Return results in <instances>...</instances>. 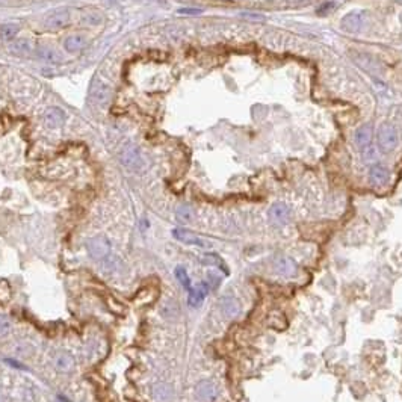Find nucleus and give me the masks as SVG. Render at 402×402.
Masks as SVG:
<instances>
[{
	"label": "nucleus",
	"mask_w": 402,
	"mask_h": 402,
	"mask_svg": "<svg viewBox=\"0 0 402 402\" xmlns=\"http://www.w3.org/2000/svg\"><path fill=\"white\" fill-rule=\"evenodd\" d=\"M89 97L94 105L105 107L106 105H109L110 97H112V87H110L107 82H105L103 79L95 77L91 83Z\"/></svg>",
	"instance_id": "1"
},
{
	"label": "nucleus",
	"mask_w": 402,
	"mask_h": 402,
	"mask_svg": "<svg viewBox=\"0 0 402 402\" xmlns=\"http://www.w3.org/2000/svg\"><path fill=\"white\" fill-rule=\"evenodd\" d=\"M399 144V136L396 129L390 122H383L378 129V145L384 153H390Z\"/></svg>",
	"instance_id": "2"
},
{
	"label": "nucleus",
	"mask_w": 402,
	"mask_h": 402,
	"mask_svg": "<svg viewBox=\"0 0 402 402\" xmlns=\"http://www.w3.org/2000/svg\"><path fill=\"white\" fill-rule=\"evenodd\" d=\"M121 163L126 166L127 170H133V171H138L140 168H142L144 159H142L140 148H138L135 144H129L124 147V150L121 151Z\"/></svg>",
	"instance_id": "3"
},
{
	"label": "nucleus",
	"mask_w": 402,
	"mask_h": 402,
	"mask_svg": "<svg viewBox=\"0 0 402 402\" xmlns=\"http://www.w3.org/2000/svg\"><path fill=\"white\" fill-rule=\"evenodd\" d=\"M71 23V12L68 9H56L44 20V26L50 31H61Z\"/></svg>",
	"instance_id": "4"
},
{
	"label": "nucleus",
	"mask_w": 402,
	"mask_h": 402,
	"mask_svg": "<svg viewBox=\"0 0 402 402\" xmlns=\"http://www.w3.org/2000/svg\"><path fill=\"white\" fill-rule=\"evenodd\" d=\"M87 249L92 259L102 260L106 256H109L110 251V244L105 236H95L87 242Z\"/></svg>",
	"instance_id": "5"
},
{
	"label": "nucleus",
	"mask_w": 402,
	"mask_h": 402,
	"mask_svg": "<svg viewBox=\"0 0 402 402\" xmlns=\"http://www.w3.org/2000/svg\"><path fill=\"white\" fill-rule=\"evenodd\" d=\"M363 24H365V14L358 12V11H352L350 14H346L340 21L342 29L346 32H351V34L358 32L363 27Z\"/></svg>",
	"instance_id": "6"
},
{
	"label": "nucleus",
	"mask_w": 402,
	"mask_h": 402,
	"mask_svg": "<svg viewBox=\"0 0 402 402\" xmlns=\"http://www.w3.org/2000/svg\"><path fill=\"white\" fill-rule=\"evenodd\" d=\"M9 52L12 54H16V56H20V58H29V56H32L34 52H35V46L31 43L29 39L20 38V39L11 41Z\"/></svg>",
	"instance_id": "7"
},
{
	"label": "nucleus",
	"mask_w": 402,
	"mask_h": 402,
	"mask_svg": "<svg viewBox=\"0 0 402 402\" xmlns=\"http://www.w3.org/2000/svg\"><path fill=\"white\" fill-rule=\"evenodd\" d=\"M173 236L180 241V242H183L186 245H195V246H209V244H207L204 239H201L200 236H197L195 233H192L189 230H185V228H174L173 230Z\"/></svg>",
	"instance_id": "8"
},
{
	"label": "nucleus",
	"mask_w": 402,
	"mask_h": 402,
	"mask_svg": "<svg viewBox=\"0 0 402 402\" xmlns=\"http://www.w3.org/2000/svg\"><path fill=\"white\" fill-rule=\"evenodd\" d=\"M219 309H221V313H223L227 319H234V317H238L241 313V304L236 298L224 297L219 299Z\"/></svg>",
	"instance_id": "9"
},
{
	"label": "nucleus",
	"mask_w": 402,
	"mask_h": 402,
	"mask_svg": "<svg viewBox=\"0 0 402 402\" xmlns=\"http://www.w3.org/2000/svg\"><path fill=\"white\" fill-rule=\"evenodd\" d=\"M274 268L283 277H294L298 271L297 263L289 257H277L274 262Z\"/></svg>",
	"instance_id": "10"
},
{
	"label": "nucleus",
	"mask_w": 402,
	"mask_h": 402,
	"mask_svg": "<svg viewBox=\"0 0 402 402\" xmlns=\"http://www.w3.org/2000/svg\"><path fill=\"white\" fill-rule=\"evenodd\" d=\"M157 295H159V292L156 287L147 286L136 294V297L133 298V302H135V306H150V304H153L157 299Z\"/></svg>",
	"instance_id": "11"
},
{
	"label": "nucleus",
	"mask_w": 402,
	"mask_h": 402,
	"mask_svg": "<svg viewBox=\"0 0 402 402\" xmlns=\"http://www.w3.org/2000/svg\"><path fill=\"white\" fill-rule=\"evenodd\" d=\"M43 120H44V124L47 127L54 129V127L62 126V124L65 122V114H64V110L59 109V107H50L44 112Z\"/></svg>",
	"instance_id": "12"
},
{
	"label": "nucleus",
	"mask_w": 402,
	"mask_h": 402,
	"mask_svg": "<svg viewBox=\"0 0 402 402\" xmlns=\"http://www.w3.org/2000/svg\"><path fill=\"white\" fill-rule=\"evenodd\" d=\"M369 178H370V183L372 185L384 186V185L389 183L390 173L383 165H373L372 168H370V173H369Z\"/></svg>",
	"instance_id": "13"
},
{
	"label": "nucleus",
	"mask_w": 402,
	"mask_h": 402,
	"mask_svg": "<svg viewBox=\"0 0 402 402\" xmlns=\"http://www.w3.org/2000/svg\"><path fill=\"white\" fill-rule=\"evenodd\" d=\"M87 44H88V39L83 36V35H80V34H76V35H71V36L65 38L64 49L68 53H77V52L85 49Z\"/></svg>",
	"instance_id": "14"
},
{
	"label": "nucleus",
	"mask_w": 402,
	"mask_h": 402,
	"mask_svg": "<svg viewBox=\"0 0 402 402\" xmlns=\"http://www.w3.org/2000/svg\"><path fill=\"white\" fill-rule=\"evenodd\" d=\"M195 395H197L198 399H201L204 402L213 401L215 396H216V387L210 381H201L195 387Z\"/></svg>",
	"instance_id": "15"
},
{
	"label": "nucleus",
	"mask_w": 402,
	"mask_h": 402,
	"mask_svg": "<svg viewBox=\"0 0 402 402\" xmlns=\"http://www.w3.org/2000/svg\"><path fill=\"white\" fill-rule=\"evenodd\" d=\"M35 54L41 61H44L47 64H59L61 59H62L61 54L56 50H54L53 47H50V46H41V47H38L35 50Z\"/></svg>",
	"instance_id": "16"
},
{
	"label": "nucleus",
	"mask_w": 402,
	"mask_h": 402,
	"mask_svg": "<svg viewBox=\"0 0 402 402\" xmlns=\"http://www.w3.org/2000/svg\"><path fill=\"white\" fill-rule=\"evenodd\" d=\"M207 295V286L204 283L201 284H197L195 287H191L189 290V298H188V302L191 307H200L201 302L204 301Z\"/></svg>",
	"instance_id": "17"
},
{
	"label": "nucleus",
	"mask_w": 402,
	"mask_h": 402,
	"mask_svg": "<svg viewBox=\"0 0 402 402\" xmlns=\"http://www.w3.org/2000/svg\"><path fill=\"white\" fill-rule=\"evenodd\" d=\"M372 124H363L362 127H358L355 135H354V140H355V144L360 147V148H365L370 144L372 141Z\"/></svg>",
	"instance_id": "18"
},
{
	"label": "nucleus",
	"mask_w": 402,
	"mask_h": 402,
	"mask_svg": "<svg viewBox=\"0 0 402 402\" xmlns=\"http://www.w3.org/2000/svg\"><path fill=\"white\" fill-rule=\"evenodd\" d=\"M269 216L275 224H284L289 219V207L283 203H277L269 209Z\"/></svg>",
	"instance_id": "19"
},
{
	"label": "nucleus",
	"mask_w": 402,
	"mask_h": 402,
	"mask_svg": "<svg viewBox=\"0 0 402 402\" xmlns=\"http://www.w3.org/2000/svg\"><path fill=\"white\" fill-rule=\"evenodd\" d=\"M266 324H268L272 330H275V331H283V330L287 328V319H286L284 313L280 312V310H272V312L268 315V321H266Z\"/></svg>",
	"instance_id": "20"
},
{
	"label": "nucleus",
	"mask_w": 402,
	"mask_h": 402,
	"mask_svg": "<svg viewBox=\"0 0 402 402\" xmlns=\"http://www.w3.org/2000/svg\"><path fill=\"white\" fill-rule=\"evenodd\" d=\"M122 262L120 257L117 256H106L105 259H102V269L106 274H120L122 269Z\"/></svg>",
	"instance_id": "21"
},
{
	"label": "nucleus",
	"mask_w": 402,
	"mask_h": 402,
	"mask_svg": "<svg viewBox=\"0 0 402 402\" xmlns=\"http://www.w3.org/2000/svg\"><path fill=\"white\" fill-rule=\"evenodd\" d=\"M73 366H74V358L67 352H62L54 358V367L59 372H70Z\"/></svg>",
	"instance_id": "22"
},
{
	"label": "nucleus",
	"mask_w": 402,
	"mask_h": 402,
	"mask_svg": "<svg viewBox=\"0 0 402 402\" xmlns=\"http://www.w3.org/2000/svg\"><path fill=\"white\" fill-rule=\"evenodd\" d=\"M80 23L83 26H99L103 23V16L99 12V11H85L80 16Z\"/></svg>",
	"instance_id": "23"
},
{
	"label": "nucleus",
	"mask_w": 402,
	"mask_h": 402,
	"mask_svg": "<svg viewBox=\"0 0 402 402\" xmlns=\"http://www.w3.org/2000/svg\"><path fill=\"white\" fill-rule=\"evenodd\" d=\"M153 393H155V398L159 401V402H168L173 396V392H171V387L168 384H156L155 389H153Z\"/></svg>",
	"instance_id": "24"
},
{
	"label": "nucleus",
	"mask_w": 402,
	"mask_h": 402,
	"mask_svg": "<svg viewBox=\"0 0 402 402\" xmlns=\"http://www.w3.org/2000/svg\"><path fill=\"white\" fill-rule=\"evenodd\" d=\"M18 31H20L18 24H16V23H6V24H3L2 27H0V36H2L5 41H14V38H16V35L18 34Z\"/></svg>",
	"instance_id": "25"
},
{
	"label": "nucleus",
	"mask_w": 402,
	"mask_h": 402,
	"mask_svg": "<svg viewBox=\"0 0 402 402\" xmlns=\"http://www.w3.org/2000/svg\"><path fill=\"white\" fill-rule=\"evenodd\" d=\"M175 216H177V219L180 221V223H191L192 218H193V210L188 204H182V206L177 207Z\"/></svg>",
	"instance_id": "26"
},
{
	"label": "nucleus",
	"mask_w": 402,
	"mask_h": 402,
	"mask_svg": "<svg viewBox=\"0 0 402 402\" xmlns=\"http://www.w3.org/2000/svg\"><path fill=\"white\" fill-rule=\"evenodd\" d=\"M174 274H175V279L180 281V284H182L186 290H191V279H189L186 269L183 266H177Z\"/></svg>",
	"instance_id": "27"
},
{
	"label": "nucleus",
	"mask_w": 402,
	"mask_h": 402,
	"mask_svg": "<svg viewBox=\"0 0 402 402\" xmlns=\"http://www.w3.org/2000/svg\"><path fill=\"white\" fill-rule=\"evenodd\" d=\"M106 304H107V309L112 312L114 315H124L126 313V307L122 306V302H120L118 299L112 298V297H107L106 299Z\"/></svg>",
	"instance_id": "28"
},
{
	"label": "nucleus",
	"mask_w": 402,
	"mask_h": 402,
	"mask_svg": "<svg viewBox=\"0 0 402 402\" xmlns=\"http://www.w3.org/2000/svg\"><path fill=\"white\" fill-rule=\"evenodd\" d=\"M204 265H209V266H219V268H223L226 272H227V268L226 265L223 263V260H221L216 254H206L201 260Z\"/></svg>",
	"instance_id": "29"
},
{
	"label": "nucleus",
	"mask_w": 402,
	"mask_h": 402,
	"mask_svg": "<svg viewBox=\"0 0 402 402\" xmlns=\"http://www.w3.org/2000/svg\"><path fill=\"white\" fill-rule=\"evenodd\" d=\"M11 298V287L9 284L3 280L0 281V302H6Z\"/></svg>",
	"instance_id": "30"
},
{
	"label": "nucleus",
	"mask_w": 402,
	"mask_h": 402,
	"mask_svg": "<svg viewBox=\"0 0 402 402\" xmlns=\"http://www.w3.org/2000/svg\"><path fill=\"white\" fill-rule=\"evenodd\" d=\"M9 331H11V321L6 316L0 315V337L6 336Z\"/></svg>",
	"instance_id": "31"
},
{
	"label": "nucleus",
	"mask_w": 402,
	"mask_h": 402,
	"mask_svg": "<svg viewBox=\"0 0 402 402\" xmlns=\"http://www.w3.org/2000/svg\"><path fill=\"white\" fill-rule=\"evenodd\" d=\"M203 9L200 8H182V9H178V14H186V16H198V14H201Z\"/></svg>",
	"instance_id": "32"
},
{
	"label": "nucleus",
	"mask_w": 402,
	"mask_h": 402,
	"mask_svg": "<svg viewBox=\"0 0 402 402\" xmlns=\"http://www.w3.org/2000/svg\"><path fill=\"white\" fill-rule=\"evenodd\" d=\"M207 277H209V280H212V281H210L212 287H216V286L219 284V277L215 275L213 272H209V274H207Z\"/></svg>",
	"instance_id": "33"
},
{
	"label": "nucleus",
	"mask_w": 402,
	"mask_h": 402,
	"mask_svg": "<svg viewBox=\"0 0 402 402\" xmlns=\"http://www.w3.org/2000/svg\"><path fill=\"white\" fill-rule=\"evenodd\" d=\"M242 17H249V18H253V20H265V17L260 16V14H248V12H244Z\"/></svg>",
	"instance_id": "34"
},
{
	"label": "nucleus",
	"mask_w": 402,
	"mask_h": 402,
	"mask_svg": "<svg viewBox=\"0 0 402 402\" xmlns=\"http://www.w3.org/2000/svg\"><path fill=\"white\" fill-rule=\"evenodd\" d=\"M0 402H6V395L3 393L2 389H0Z\"/></svg>",
	"instance_id": "35"
},
{
	"label": "nucleus",
	"mask_w": 402,
	"mask_h": 402,
	"mask_svg": "<svg viewBox=\"0 0 402 402\" xmlns=\"http://www.w3.org/2000/svg\"><path fill=\"white\" fill-rule=\"evenodd\" d=\"M294 3H301V2H306V0H292Z\"/></svg>",
	"instance_id": "36"
}]
</instances>
